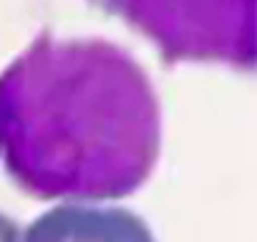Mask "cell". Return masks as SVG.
I'll return each instance as SVG.
<instances>
[]
</instances>
